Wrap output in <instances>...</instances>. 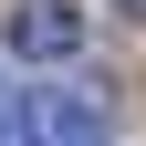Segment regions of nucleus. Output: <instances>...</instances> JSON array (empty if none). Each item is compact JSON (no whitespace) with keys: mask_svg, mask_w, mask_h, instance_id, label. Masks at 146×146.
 <instances>
[{"mask_svg":"<svg viewBox=\"0 0 146 146\" xmlns=\"http://www.w3.org/2000/svg\"><path fill=\"white\" fill-rule=\"evenodd\" d=\"M0 42L21 52V63H73V52H84V11H73V0H11Z\"/></svg>","mask_w":146,"mask_h":146,"instance_id":"1","label":"nucleus"},{"mask_svg":"<svg viewBox=\"0 0 146 146\" xmlns=\"http://www.w3.org/2000/svg\"><path fill=\"white\" fill-rule=\"evenodd\" d=\"M115 11H125V21H146V0H115Z\"/></svg>","mask_w":146,"mask_h":146,"instance_id":"2","label":"nucleus"}]
</instances>
